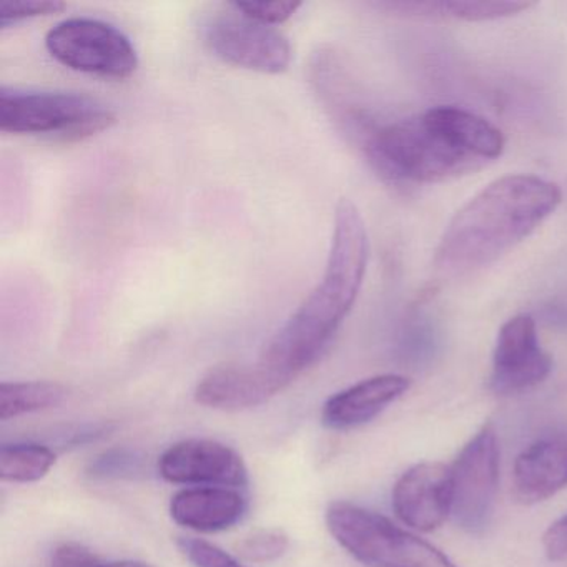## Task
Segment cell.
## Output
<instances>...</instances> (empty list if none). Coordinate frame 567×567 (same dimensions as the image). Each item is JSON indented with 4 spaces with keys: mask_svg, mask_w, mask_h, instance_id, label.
I'll return each instance as SVG.
<instances>
[{
    "mask_svg": "<svg viewBox=\"0 0 567 567\" xmlns=\"http://www.w3.org/2000/svg\"><path fill=\"white\" fill-rule=\"evenodd\" d=\"M533 6L519 0H398L384 2L380 8L408 18L487 22L520 14Z\"/></svg>",
    "mask_w": 567,
    "mask_h": 567,
    "instance_id": "2e32d148",
    "label": "cell"
},
{
    "mask_svg": "<svg viewBox=\"0 0 567 567\" xmlns=\"http://www.w3.org/2000/svg\"><path fill=\"white\" fill-rule=\"evenodd\" d=\"M247 499L234 487L195 486L178 491L171 501L175 523L197 533H221L240 523Z\"/></svg>",
    "mask_w": 567,
    "mask_h": 567,
    "instance_id": "9a60e30c",
    "label": "cell"
},
{
    "mask_svg": "<svg viewBox=\"0 0 567 567\" xmlns=\"http://www.w3.org/2000/svg\"><path fill=\"white\" fill-rule=\"evenodd\" d=\"M358 147L388 181L441 184L486 167L503 155V132L460 107L377 124Z\"/></svg>",
    "mask_w": 567,
    "mask_h": 567,
    "instance_id": "6da1fadb",
    "label": "cell"
},
{
    "mask_svg": "<svg viewBox=\"0 0 567 567\" xmlns=\"http://www.w3.org/2000/svg\"><path fill=\"white\" fill-rule=\"evenodd\" d=\"M454 523L471 534L489 526L499 484V443L491 424L461 450L451 466Z\"/></svg>",
    "mask_w": 567,
    "mask_h": 567,
    "instance_id": "ba28073f",
    "label": "cell"
},
{
    "mask_svg": "<svg viewBox=\"0 0 567 567\" xmlns=\"http://www.w3.org/2000/svg\"><path fill=\"white\" fill-rule=\"evenodd\" d=\"M567 487V437L534 441L517 456L513 493L520 504H537Z\"/></svg>",
    "mask_w": 567,
    "mask_h": 567,
    "instance_id": "5bb4252c",
    "label": "cell"
},
{
    "mask_svg": "<svg viewBox=\"0 0 567 567\" xmlns=\"http://www.w3.org/2000/svg\"><path fill=\"white\" fill-rule=\"evenodd\" d=\"M290 547V537L277 527L251 530L238 543L237 553L248 563L267 564L280 559Z\"/></svg>",
    "mask_w": 567,
    "mask_h": 567,
    "instance_id": "d6986e66",
    "label": "cell"
},
{
    "mask_svg": "<svg viewBox=\"0 0 567 567\" xmlns=\"http://www.w3.org/2000/svg\"><path fill=\"white\" fill-rule=\"evenodd\" d=\"M394 513L406 526L431 533L443 526L453 507L451 467L443 463H420L410 467L393 487Z\"/></svg>",
    "mask_w": 567,
    "mask_h": 567,
    "instance_id": "8fae6325",
    "label": "cell"
},
{
    "mask_svg": "<svg viewBox=\"0 0 567 567\" xmlns=\"http://www.w3.org/2000/svg\"><path fill=\"white\" fill-rule=\"evenodd\" d=\"M68 390L55 381H6L0 384V420L51 410L64 401Z\"/></svg>",
    "mask_w": 567,
    "mask_h": 567,
    "instance_id": "e0dca14e",
    "label": "cell"
},
{
    "mask_svg": "<svg viewBox=\"0 0 567 567\" xmlns=\"http://www.w3.org/2000/svg\"><path fill=\"white\" fill-rule=\"evenodd\" d=\"M51 567H152L142 560H111L104 563L97 554L79 543H64L54 550Z\"/></svg>",
    "mask_w": 567,
    "mask_h": 567,
    "instance_id": "44dd1931",
    "label": "cell"
},
{
    "mask_svg": "<svg viewBox=\"0 0 567 567\" xmlns=\"http://www.w3.org/2000/svg\"><path fill=\"white\" fill-rule=\"evenodd\" d=\"M52 59L82 74L124 81L138 68V55L131 39L105 21L71 18L55 24L45 35Z\"/></svg>",
    "mask_w": 567,
    "mask_h": 567,
    "instance_id": "8992f818",
    "label": "cell"
},
{
    "mask_svg": "<svg viewBox=\"0 0 567 567\" xmlns=\"http://www.w3.org/2000/svg\"><path fill=\"white\" fill-rule=\"evenodd\" d=\"M178 547L194 567H247L220 547L204 539L181 537Z\"/></svg>",
    "mask_w": 567,
    "mask_h": 567,
    "instance_id": "7402d4cb",
    "label": "cell"
},
{
    "mask_svg": "<svg viewBox=\"0 0 567 567\" xmlns=\"http://www.w3.org/2000/svg\"><path fill=\"white\" fill-rule=\"evenodd\" d=\"M287 384L260 361L224 363L212 368L195 388V401L220 411H244L261 406Z\"/></svg>",
    "mask_w": 567,
    "mask_h": 567,
    "instance_id": "7c38bea8",
    "label": "cell"
},
{
    "mask_svg": "<svg viewBox=\"0 0 567 567\" xmlns=\"http://www.w3.org/2000/svg\"><path fill=\"white\" fill-rule=\"evenodd\" d=\"M553 371V358L540 347L536 321L529 315L509 318L497 331L489 388L501 396L539 386Z\"/></svg>",
    "mask_w": 567,
    "mask_h": 567,
    "instance_id": "9c48e42d",
    "label": "cell"
},
{
    "mask_svg": "<svg viewBox=\"0 0 567 567\" xmlns=\"http://www.w3.org/2000/svg\"><path fill=\"white\" fill-rule=\"evenodd\" d=\"M158 473L172 484L185 486L245 487L248 470L240 454L220 441L190 437L172 444L161 460Z\"/></svg>",
    "mask_w": 567,
    "mask_h": 567,
    "instance_id": "30bf717a",
    "label": "cell"
},
{
    "mask_svg": "<svg viewBox=\"0 0 567 567\" xmlns=\"http://www.w3.org/2000/svg\"><path fill=\"white\" fill-rule=\"evenodd\" d=\"M324 519L334 540L364 566L457 567L433 544L357 504L331 503Z\"/></svg>",
    "mask_w": 567,
    "mask_h": 567,
    "instance_id": "5b68a950",
    "label": "cell"
},
{
    "mask_svg": "<svg viewBox=\"0 0 567 567\" xmlns=\"http://www.w3.org/2000/svg\"><path fill=\"white\" fill-rule=\"evenodd\" d=\"M238 11L247 18L265 25H278L287 22L301 8L300 2H234Z\"/></svg>",
    "mask_w": 567,
    "mask_h": 567,
    "instance_id": "cb8c5ba5",
    "label": "cell"
},
{
    "mask_svg": "<svg viewBox=\"0 0 567 567\" xmlns=\"http://www.w3.org/2000/svg\"><path fill=\"white\" fill-rule=\"evenodd\" d=\"M544 553L553 563L567 559V514L554 520L543 536Z\"/></svg>",
    "mask_w": 567,
    "mask_h": 567,
    "instance_id": "d4e9b609",
    "label": "cell"
},
{
    "mask_svg": "<svg viewBox=\"0 0 567 567\" xmlns=\"http://www.w3.org/2000/svg\"><path fill=\"white\" fill-rule=\"evenodd\" d=\"M370 260V238L357 205L341 198L323 277L258 358L287 386L327 353L357 303Z\"/></svg>",
    "mask_w": 567,
    "mask_h": 567,
    "instance_id": "7a4b0ae2",
    "label": "cell"
},
{
    "mask_svg": "<svg viewBox=\"0 0 567 567\" xmlns=\"http://www.w3.org/2000/svg\"><path fill=\"white\" fill-rule=\"evenodd\" d=\"M560 204V188L537 175L496 178L451 218L434 250V268L461 277L489 267L533 235Z\"/></svg>",
    "mask_w": 567,
    "mask_h": 567,
    "instance_id": "3957f363",
    "label": "cell"
},
{
    "mask_svg": "<svg viewBox=\"0 0 567 567\" xmlns=\"http://www.w3.org/2000/svg\"><path fill=\"white\" fill-rule=\"evenodd\" d=\"M54 451L45 444L12 443L0 450V477L4 483H35L54 467Z\"/></svg>",
    "mask_w": 567,
    "mask_h": 567,
    "instance_id": "ac0fdd59",
    "label": "cell"
},
{
    "mask_svg": "<svg viewBox=\"0 0 567 567\" xmlns=\"http://www.w3.org/2000/svg\"><path fill=\"white\" fill-rule=\"evenodd\" d=\"M205 44L227 64L260 74H281L290 68L293 51L284 32L247 18L234 2L205 21Z\"/></svg>",
    "mask_w": 567,
    "mask_h": 567,
    "instance_id": "52a82bcc",
    "label": "cell"
},
{
    "mask_svg": "<svg viewBox=\"0 0 567 567\" xmlns=\"http://www.w3.org/2000/svg\"><path fill=\"white\" fill-rule=\"evenodd\" d=\"M410 388V378L401 374H378L358 381L328 398L321 411V423L333 431L363 426L400 400Z\"/></svg>",
    "mask_w": 567,
    "mask_h": 567,
    "instance_id": "4fadbf2b",
    "label": "cell"
},
{
    "mask_svg": "<svg viewBox=\"0 0 567 567\" xmlns=\"http://www.w3.org/2000/svg\"><path fill=\"white\" fill-rule=\"evenodd\" d=\"M115 122L114 111L85 94L0 89V131L4 134L74 144L109 131Z\"/></svg>",
    "mask_w": 567,
    "mask_h": 567,
    "instance_id": "277c9868",
    "label": "cell"
},
{
    "mask_svg": "<svg viewBox=\"0 0 567 567\" xmlns=\"http://www.w3.org/2000/svg\"><path fill=\"white\" fill-rule=\"evenodd\" d=\"M64 2L59 0H32V2H9L0 8V28L8 29L29 19L58 14L64 11Z\"/></svg>",
    "mask_w": 567,
    "mask_h": 567,
    "instance_id": "603a6c76",
    "label": "cell"
},
{
    "mask_svg": "<svg viewBox=\"0 0 567 567\" xmlns=\"http://www.w3.org/2000/svg\"><path fill=\"white\" fill-rule=\"evenodd\" d=\"M144 457L138 451L127 447H114L99 454L91 466L89 474L95 480H122V477H134L141 473Z\"/></svg>",
    "mask_w": 567,
    "mask_h": 567,
    "instance_id": "ffe728a7",
    "label": "cell"
}]
</instances>
